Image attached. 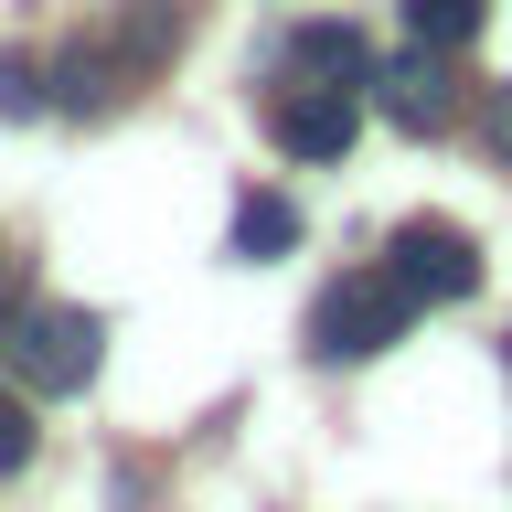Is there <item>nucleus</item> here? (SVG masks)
I'll return each instance as SVG.
<instances>
[{
	"label": "nucleus",
	"mask_w": 512,
	"mask_h": 512,
	"mask_svg": "<svg viewBox=\"0 0 512 512\" xmlns=\"http://www.w3.org/2000/svg\"><path fill=\"white\" fill-rule=\"evenodd\" d=\"M406 320H416V299L395 288V267H352L310 299V352L320 363H374L384 342H406Z\"/></svg>",
	"instance_id": "nucleus-2"
},
{
	"label": "nucleus",
	"mask_w": 512,
	"mask_h": 512,
	"mask_svg": "<svg viewBox=\"0 0 512 512\" xmlns=\"http://www.w3.org/2000/svg\"><path fill=\"white\" fill-rule=\"evenodd\" d=\"M299 246V203L288 192H246L235 203V256H288Z\"/></svg>",
	"instance_id": "nucleus-9"
},
{
	"label": "nucleus",
	"mask_w": 512,
	"mask_h": 512,
	"mask_svg": "<svg viewBox=\"0 0 512 512\" xmlns=\"http://www.w3.org/2000/svg\"><path fill=\"white\" fill-rule=\"evenodd\" d=\"M107 43H118L128 75H160V54L182 43V0H128L118 22H107Z\"/></svg>",
	"instance_id": "nucleus-8"
},
{
	"label": "nucleus",
	"mask_w": 512,
	"mask_h": 512,
	"mask_svg": "<svg viewBox=\"0 0 512 512\" xmlns=\"http://www.w3.org/2000/svg\"><path fill=\"white\" fill-rule=\"evenodd\" d=\"M128 86H139V75L118 64V43H107V32H96V43H75V54L54 64V107H75V118H107Z\"/></svg>",
	"instance_id": "nucleus-6"
},
{
	"label": "nucleus",
	"mask_w": 512,
	"mask_h": 512,
	"mask_svg": "<svg viewBox=\"0 0 512 512\" xmlns=\"http://www.w3.org/2000/svg\"><path fill=\"white\" fill-rule=\"evenodd\" d=\"M107 363V320L64 310V299H11L0 310V374L22 395H75V384Z\"/></svg>",
	"instance_id": "nucleus-1"
},
{
	"label": "nucleus",
	"mask_w": 512,
	"mask_h": 512,
	"mask_svg": "<svg viewBox=\"0 0 512 512\" xmlns=\"http://www.w3.org/2000/svg\"><path fill=\"white\" fill-rule=\"evenodd\" d=\"M374 107L406 128V139H438V128L459 118V75H448V54H427V43H416L406 64H384V75H374Z\"/></svg>",
	"instance_id": "nucleus-5"
},
{
	"label": "nucleus",
	"mask_w": 512,
	"mask_h": 512,
	"mask_svg": "<svg viewBox=\"0 0 512 512\" xmlns=\"http://www.w3.org/2000/svg\"><path fill=\"white\" fill-rule=\"evenodd\" d=\"M288 64L320 75V86H374V64H363V32H352V22H299V32H288Z\"/></svg>",
	"instance_id": "nucleus-7"
},
{
	"label": "nucleus",
	"mask_w": 512,
	"mask_h": 512,
	"mask_svg": "<svg viewBox=\"0 0 512 512\" xmlns=\"http://www.w3.org/2000/svg\"><path fill=\"white\" fill-rule=\"evenodd\" d=\"M32 107H43V75L32 64H0V118H32Z\"/></svg>",
	"instance_id": "nucleus-12"
},
{
	"label": "nucleus",
	"mask_w": 512,
	"mask_h": 512,
	"mask_svg": "<svg viewBox=\"0 0 512 512\" xmlns=\"http://www.w3.org/2000/svg\"><path fill=\"white\" fill-rule=\"evenodd\" d=\"M384 267H395L406 299H438V310L480 288V246H470L448 214H406V224H395V246H384Z\"/></svg>",
	"instance_id": "nucleus-3"
},
{
	"label": "nucleus",
	"mask_w": 512,
	"mask_h": 512,
	"mask_svg": "<svg viewBox=\"0 0 512 512\" xmlns=\"http://www.w3.org/2000/svg\"><path fill=\"white\" fill-rule=\"evenodd\" d=\"M491 139H502V160H512V86L491 96Z\"/></svg>",
	"instance_id": "nucleus-13"
},
{
	"label": "nucleus",
	"mask_w": 512,
	"mask_h": 512,
	"mask_svg": "<svg viewBox=\"0 0 512 512\" xmlns=\"http://www.w3.org/2000/svg\"><path fill=\"white\" fill-rule=\"evenodd\" d=\"M22 459H32V406H22V395H0V480L22 470Z\"/></svg>",
	"instance_id": "nucleus-11"
},
{
	"label": "nucleus",
	"mask_w": 512,
	"mask_h": 512,
	"mask_svg": "<svg viewBox=\"0 0 512 512\" xmlns=\"http://www.w3.org/2000/svg\"><path fill=\"white\" fill-rule=\"evenodd\" d=\"M480 22H491V0H406V32L427 43V54H459Z\"/></svg>",
	"instance_id": "nucleus-10"
},
{
	"label": "nucleus",
	"mask_w": 512,
	"mask_h": 512,
	"mask_svg": "<svg viewBox=\"0 0 512 512\" xmlns=\"http://www.w3.org/2000/svg\"><path fill=\"white\" fill-rule=\"evenodd\" d=\"M267 128H278L288 160H342L352 139H363V96H352V86H278Z\"/></svg>",
	"instance_id": "nucleus-4"
}]
</instances>
